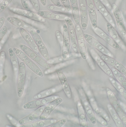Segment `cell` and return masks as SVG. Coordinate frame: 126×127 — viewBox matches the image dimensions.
<instances>
[{
  "mask_svg": "<svg viewBox=\"0 0 126 127\" xmlns=\"http://www.w3.org/2000/svg\"><path fill=\"white\" fill-rule=\"evenodd\" d=\"M13 50L17 56L33 72L41 77L44 76V73L40 68L23 51L16 48H14Z\"/></svg>",
  "mask_w": 126,
  "mask_h": 127,
  "instance_id": "1",
  "label": "cell"
},
{
  "mask_svg": "<svg viewBox=\"0 0 126 127\" xmlns=\"http://www.w3.org/2000/svg\"><path fill=\"white\" fill-rule=\"evenodd\" d=\"M106 91L108 99L111 105L118 114L124 124L126 126V115L120 102L118 100L115 95L110 89L107 88Z\"/></svg>",
  "mask_w": 126,
  "mask_h": 127,
  "instance_id": "2",
  "label": "cell"
},
{
  "mask_svg": "<svg viewBox=\"0 0 126 127\" xmlns=\"http://www.w3.org/2000/svg\"><path fill=\"white\" fill-rule=\"evenodd\" d=\"M78 91L81 102L86 111L89 120L93 124H95L96 119L95 115L85 91L82 88H80L79 89Z\"/></svg>",
  "mask_w": 126,
  "mask_h": 127,
  "instance_id": "3",
  "label": "cell"
},
{
  "mask_svg": "<svg viewBox=\"0 0 126 127\" xmlns=\"http://www.w3.org/2000/svg\"><path fill=\"white\" fill-rule=\"evenodd\" d=\"M20 47L22 51L32 60L37 63L39 65L46 69H50L51 66L45 60L37 55L35 51L26 46L23 44L20 45Z\"/></svg>",
  "mask_w": 126,
  "mask_h": 127,
  "instance_id": "4",
  "label": "cell"
},
{
  "mask_svg": "<svg viewBox=\"0 0 126 127\" xmlns=\"http://www.w3.org/2000/svg\"><path fill=\"white\" fill-rule=\"evenodd\" d=\"M63 42L62 45V57L66 60L76 57L74 54L69 55L71 41L68 27L66 24L63 26Z\"/></svg>",
  "mask_w": 126,
  "mask_h": 127,
  "instance_id": "5",
  "label": "cell"
},
{
  "mask_svg": "<svg viewBox=\"0 0 126 127\" xmlns=\"http://www.w3.org/2000/svg\"><path fill=\"white\" fill-rule=\"evenodd\" d=\"M29 31L30 34L38 49L39 52L46 61H48L50 59L48 51L41 37L37 32L33 28H30Z\"/></svg>",
  "mask_w": 126,
  "mask_h": 127,
  "instance_id": "6",
  "label": "cell"
},
{
  "mask_svg": "<svg viewBox=\"0 0 126 127\" xmlns=\"http://www.w3.org/2000/svg\"><path fill=\"white\" fill-rule=\"evenodd\" d=\"M75 29L77 45L80 54L83 59H86L88 58V53L82 29L80 25H77Z\"/></svg>",
  "mask_w": 126,
  "mask_h": 127,
  "instance_id": "7",
  "label": "cell"
},
{
  "mask_svg": "<svg viewBox=\"0 0 126 127\" xmlns=\"http://www.w3.org/2000/svg\"><path fill=\"white\" fill-rule=\"evenodd\" d=\"M85 40L93 47L102 53L104 55L113 58L114 57L112 53L108 50L105 46H104L98 40L91 35L88 34H84Z\"/></svg>",
  "mask_w": 126,
  "mask_h": 127,
  "instance_id": "8",
  "label": "cell"
},
{
  "mask_svg": "<svg viewBox=\"0 0 126 127\" xmlns=\"http://www.w3.org/2000/svg\"><path fill=\"white\" fill-rule=\"evenodd\" d=\"M58 98H59V95H55L37 99L36 100L31 101L26 104L23 106V108L26 109H35L49 103L53 100Z\"/></svg>",
  "mask_w": 126,
  "mask_h": 127,
  "instance_id": "9",
  "label": "cell"
},
{
  "mask_svg": "<svg viewBox=\"0 0 126 127\" xmlns=\"http://www.w3.org/2000/svg\"><path fill=\"white\" fill-rule=\"evenodd\" d=\"M112 7L118 30L121 36L123 37H125L126 36V27L121 12L115 4H112Z\"/></svg>",
  "mask_w": 126,
  "mask_h": 127,
  "instance_id": "10",
  "label": "cell"
},
{
  "mask_svg": "<svg viewBox=\"0 0 126 127\" xmlns=\"http://www.w3.org/2000/svg\"><path fill=\"white\" fill-rule=\"evenodd\" d=\"M89 52L91 57L102 70L108 76L110 77H114V75L111 70L108 66L106 63L100 57L97 52L93 49L90 48L89 49Z\"/></svg>",
  "mask_w": 126,
  "mask_h": 127,
  "instance_id": "11",
  "label": "cell"
},
{
  "mask_svg": "<svg viewBox=\"0 0 126 127\" xmlns=\"http://www.w3.org/2000/svg\"><path fill=\"white\" fill-rule=\"evenodd\" d=\"M66 22L68 27L69 37H70L71 45L72 49L75 52H77L78 50V45L77 43L76 33V29L74 25L70 18L68 17L65 19Z\"/></svg>",
  "mask_w": 126,
  "mask_h": 127,
  "instance_id": "12",
  "label": "cell"
},
{
  "mask_svg": "<svg viewBox=\"0 0 126 127\" xmlns=\"http://www.w3.org/2000/svg\"><path fill=\"white\" fill-rule=\"evenodd\" d=\"M79 10L81 28L83 30H86L88 23V14L86 0H79Z\"/></svg>",
  "mask_w": 126,
  "mask_h": 127,
  "instance_id": "13",
  "label": "cell"
},
{
  "mask_svg": "<svg viewBox=\"0 0 126 127\" xmlns=\"http://www.w3.org/2000/svg\"><path fill=\"white\" fill-rule=\"evenodd\" d=\"M26 75V64L24 62H20L19 65L18 80V95L19 97L21 96L23 93Z\"/></svg>",
  "mask_w": 126,
  "mask_h": 127,
  "instance_id": "14",
  "label": "cell"
},
{
  "mask_svg": "<svg viewBox=\"0 0 126 127\" xmlns=\"http://www.w3.org/2000/svg\"><path fill=\"white\" fill-rule=\"evenodd\" d=\"M9 9L10 11L14 13L25 16L36 21L41 22H45L46 21L45 19L41 17L37 13L29 11L27 10L14 7H11Z\"/></svg>",
  "mask_w": 126,
  "mask_h": 127,
  "instance_id": "15",
  "label": "cell"
},
{
  "mask_svg": "<svg viewBox=\"0 0 126 127\" xmlns=\"http://www.w3.org/2000/svg\"><path fill=\"white\" fill-rule=\"evenodd\" d=\"M95 6L98 11L103 15V16L107 21L108 23L115 28L116 25L114 21L111 14L107 9L104 5L101 2L100 0H93Z\"/></svg>",
  "mask_w": 126,
  "mask_h": 127,
  "instance_id": "16",
  "label": "cell"
},
{
  "mask_svg": "<svg viewBox=\"0 0 126 127\" xmlns=\"http://www.w3.org/2000/svg\"><path fill=\"white\" fill-rule=\"evenodd\" d=\"M56 72L65 94L69 99H71L72 96L71 90L69 85L66 76L61 70H57Z\"/></svg>",
  "mask_w": 126,
  "mask_h": 127,
  "instance_id": "17",
  "label": "cell"
},
{
  "mask_svg": "<svg viewBox=\"0 0 126 127\" xmlns=\"http://www.w3.org/2000/svg\"><path fill=\"white\" fill-rule=\"evenodd\" d=\"M101 58L106 64L111 66L126 76V68L121 63L111 57L106 55H103Z\"/></svg>",
  "mask_w": 126,
  "mask_h": 127,
  "instance_id": "18",
  "label": "cell"
},
{
  "mask_svg": "<svg viewBox=\"0 0 126 127\" xmlns=\"http://www.w3.org/2000/svg\"><path fill=\"white\" fill-rule=\"evenodd\" d=\"M88 7V14L93 29L98 27V19L93 0H86Z\"/></svg>",
  "mask_w": 126,
  "mask_h": 127,
  "instance_id": "19",
  "label": "cell"
},
{
  "mask_svg": "<svg viewBox=\"0 0 126 127\" xmlns=\"http://www.w3.org/2000/svg\"><path fill=\"white\" fill-rule=\"evenodd\" d=\"M62 101V99L59 97L49 103V104L45 107L44 111L39 116V120H44L47 118L55 108L57 107V106L61 103Z\"/></svg>",
  "mask_w": 126,
  "mask_h": 127,
  "instance_id": "20",
  "label": "cell"
},
{
  "mask_svg": "<svg viewBox=\"0 0 126 127\" xmlns=\"http://www.w3.org/2000/svg\"><path fill=\"white\" fill-rule=\"evenodd\" d=\"M94 32L98 36L102 38L107 43L109 46L115 49L120 48V46L111 37L107 34L104 32L100 28H97L93 29Z\"/></svg>",
  "mask_w": 126,
  "mask_h": 127,
  "instance_id": "21",
  "label": "cell"
},
{
  "mask_svg": "<svg viewBox=\"0 0 126 127\" xmlns=\"http://www.w3.org/2000/svg\"><path fill=\"white\" fill-rule=\"evenodd\" d=\"M46 107V104L39 107L28 116L20 120L19 121V124L21 125H23L33 122L34 120L40 116Z\"/></svg>",
  "mask_w": 126,
  "mask_h": 127,
  "instance_id": "22",
  "label": "cell"
},
{
  "mask_svg": "<svg viewBox=\"0 0 126 127\" xmlns=\"http://www.w3.org/2000/svg\"><path fill=\"white\" fill-rule=\"evenodd\" d=\"M37 13L39 15L45 19L57 21H65L66 19L68 17L67 15L63 14L54 13L49 11H39L37 12Z\"/></svg>",
  "mask_w": 126,
  "mask_h": 127,
  "instance_id": "23",
  "label": "cell"
},
{
  "mask_svg": "<svg viewBox=\"0 0 126 127\" xmlns=\"http://www.w3.org/2000/svg\"><path fill=\"white\" fill-rule=\"evenodd\" d=\"M19 32L22 37L32 50L35 51L36 53H39L38 49L31 34H30L25 29L21 28H19Z\"/></svg>",
  "mask_w": 126,
  "mask_h": 127,
  "instance_id": "24",
  "label": "cell"
},
{
  "mask_svg": "<svg viewBox=\"0 0 126 127\" xmlns=\"http://www.w3.org/2000/svg\"><path fill=\"white\" fill-rule=\"evenodd\" d=\"M57 122L56 119H47L40 120L39 121L31 122L26 124L22 125L21 127H48L52 125Z\"/></svg>",
  "mask_w": 126,
  "mask_h": 127,
  "instance_id": "25",
  "label": "cell"
},
{
  "mask_svg": "<svg viewBox=\"0 0 126 127\" xmlns=\"http://www.w3.org/2000/svg\"><path fill=\"white\" fill-rule=\"evenodd\" d=\"M62 89V86L61 85H59L55 87L51 88L49 89H47L41 92H39L34 96V99H37L44 98V97L51 96L53 94L61 91Z\"/></svg>",
  "mask_w": 126,
  "mask_h": 127,
  "instance_id": "26",
  "label": "cell"
},
{
  "mask_svg": "<svg viewBox=\"0 0 126 127\" xmlns=\"http://www.w3.org/2000/svg\"><path fill=\"white\" fill-rule=\"evenodd\" d=\"M107 28L109 33L111 35L112 38L120 46V45L122 46L123 49H126L125 45L114 27L109 23H108L107 24Z\"/></svg>",
  "mask_w": 126,
  "mask_h": 127,
  "instance_id": "27",
  "label": "cell"
},
{
  "mask_svg": "<svg viewBox=\"0 0 126 127\" xmlns=\"http://www.w3.org/2000/svg\"><path fill=\"white\" fill-rule=\"evenodd\" d=\"M77 107L80 126L83 127H88L85 110L82 102L78 101Z\"/></svg>",
  "mask_w": 126,
  "mask_h": 127,
  "instance_id": "28",
  "label": "cell"
},
{
  "mask_svg": "<svg viewBox=\"0 0 126 127\" xmlns=\"http://www.w3.org/2000/svg\"><path fill=\"white\" fill-rule=\"evenodd\" d=\"M73 18L77 25L80 23L79 10L77 0H70Z\"/></svg>",
  "mask_w": 126,
  "mask_h": 127,
  "instance_id": "29",
  "label": "cell"
},
{
  "mask_svg": "<svg viewBox=\"0 0 126 127\" xmlns=\"http://www.w3.org/2000/svg\"><path fill=\"white\" fill-rule=\"evenodd\" d=\"M83 86L85 87V89H84L88 96V98L89 100L90 104L93 108V110L95 111L96 114H99L100 112V108L98 106L97 103L93 95L92 94L91 91L90 90L89 88L86 85H83Z\"/></svg>",
  "mask_w": 126,
  "mask_h": 127,
  "instance_id": "30",
  "label": "cell"
},
{
  "mask_svg": "<svg viewBox=\"0 0 126 127\" xmlns=\"http://www.w3.org/2000/svg\"><path fill=\"white\" fill-rule=\"evenodd\" d=\"M107 108L108 110L115 123L116 126L118 127H124V125L122 122L118 114L115 111V110L113 108V107L110 104H107Z\"/></svg>",
  "mask_w": 126,
  "mask_h": 127,
  "instance_id": "31",
  "label": "cell"
},
{
  "mask_svg": "<svg viewBox=\"0 0 126 127\" xmlns=\"http://www.w3.org/2000/svg\"><path fill=\"white\" fill-rule=\"evenodd\" d=\"M7 20L10 24L18 28L24 29L25 30L30 28V26L29 25L27 24L21 19L17 18L10 16L7 18Z\"/></svg>",
  "mask_w": 126,
  "mask_h": 127,
  "instance_id": "32",
  "label": "cell"
},
{
  "mask_svg": "<svg viewBox=\"0 0 126 127\" xmlns=\"http://www.w3.org/2000/svg\"><path fill=\"white\" fill-rule=\"evenodd\" d=\"M109 79L110 82L111 83L112 86H114V88L120 93V94L121 95V96L126 100V89L113 77H110Z\"/></svg>",
  "mask_w": 126,
  "mask_h": 127,
  "instance_id": "33",
  "label": "cell"
},
{
  "mask_svg": "<svg viewBox=\"0 0 126 127\" xmlns=\"http://www.w3.org/2000/svg\"><path fill=\"white\" fill-rule=\"evenodd\" d=\"M111 70L114 77L126 90V79L124 76V75L114 67L112 68Z\"/></svg>",
  "mask_w": 126,
  "mask_h": 127,
  "instance_id": "34",
  "label": "cell"
},
{
  "mask_svg": "<svg viewBox=\"0 0 126 127\" xmlns=\"http://www.w3.org/2000/svg\"><path fill=\"white\" fill-rule=\"evenodd\" d=\"M9 55L11 60V62L12 64L13 69L15 71L17 72L19 70V65L18 56L16 55L15 53L14 52L13 49L10 48L9 50Z\"/></svg>",
  "mask_w": 126,
  "mask_h": 127,
  "instance_id": "35",
  "label": "cell"
},
{
  "mask_svg": "<svg viewBox=\"0 0 126 127\" xmlns=\"http://www.w3.org/2000/svg\"><path fill=\"white\" fill-rule=\"evenodd\" d=\"M49 10L59 12L66 13L68 12L64 6H58L55 5H50L47 6Z\"/></svg>",
  "mask_w": 126,
  "mask_h": 127,
  "instance_id": "36",
  "label": "cell"
},
{
  "mask_svg": "<svg viewBox=\"0 0 126 127\" xmlns=\"http://www.w3.org/2000/svg\"><path fill=\"white\" fill-rule=\"evenodd\" d=\"M72 61H69L66 62H64L63 63L59 64L58 65H56L55 67H53V68L51 67L50 69H47L45 73H46V74H48V73H50L52 72L54 70L56 71L57 70L59 69V68H61V67H63L65 66L66 65H68L69 64H71L72 63Z\"/></svg>",
  "mask_w": 126,
  "mask_h": 127,
  "instance_id": "37",
  "label": "cell"
},
{
  "mask_svg": "<svg viewBox=\"0 0 126 127\" xmlns=\"http://www.w3.org/2000/svg\"><path fill=\"white\" fill-rule=\"evenodd\" d=\"M66 60V59H63L62 56H61L49 59L48 61H47V62L49 64H54L61 63L62 62Z\"/></svg>",
  "mask_w": 126,
  "mask_h": 127,
  "instance_id": "38",
  "label": "cell"
},
{
  "mask_svg": "<svg viewBox=\"0 0 126 127\" xmlns=\"http://www.w3.org/2000/svg\"><path fill=\"white\" fill-rule=\"evenodd\" d=\"M13 0H3L0 4V14L5 10Z\"/></svg>",
  "mask_w": 126,
  "mask_h": 127,
  "instance_id": "39",
  "label": "cell"
},
{
  "mask_svg": "<svg viewBox=\"0 0 126 127\" xmlns=\"http://www.w3.org/2000/svg\"><path fill=\"white\" fill-rule=\"evenodd\" d=\"M95 116L96 120H97L104 127H107L108 126V122L106 121L102 116L98 115H96Z\"/></svg>",
  "mask_w": 126,
  "mask_h": 127,
  "instance_id": "40",
  "label": "cell"
},
{
  "mask_svg": "<svg viewBox=\"0 0 126 127\" xmlns=\"http://www.w3.org/2000/svg\"><path fill=\"white\" fill-rule=\"evenodd\" d=\"M63 6L67 9L68 12L72 11L71 7L69 0H60Z\"/></svg>",
  "mask_w": 126,
  "mask_h": 127,
  "instance_id": "41",
  "label": "cell"
},
{
  "mask_svg": "<svg viewBox=\"0 0 126 127\" xmlns=\"http://www.w3.org/2000/svg\"><path fill=\"white\" fill-rule=\"evenodd\" d=\"M66 122V120L65 119H61L58 121L56 122L50 127H61Z\"/></svg>",
  "mask_w": 126,
  "mask_h": 127,
  "instance_id": "42",
  "label": "cell"
},
{
  "mask_svg": "<svg viewBox=\"0 0 126 127\" xmlns=\"http://www.w3.org/2000/svg\"><path fill=\"white\" fill-rule=\"evenodd\" d=\"M56 36L60 45L62 46L63 42V35L59 31H56L55 32Z\"/></svg>",
  "mask_w": 126,
  "mask_h": 127,
  "instance_id": "43",
  "label": "cell"
},
{
  "mask_svg": "<svg viewBox=\"0 0 126 127\" xmlns=\"http://www.w3.org/2000/svg\"><path fill=\"white\" fill-rule=\"evenodd\" d=\"M99 114H100V115L107 122H109L110 121V118L108 114L107 113L106 111H104L103 109L100 108V112Z\"/></svg>",
  "mask_w": 126,
  "mask_h": 127,
  "instance_id": "44",
  "label": "cell"
},
{
  "mask_svg": "<svg viewBox=\"0 0 126 127\" xmlns=\"http://www.w3.org/2000/svg\"><path fill=\"white\" fill-rule=\"evenodd\" d=\"M7 31V26H4L1 28L0 30V41L2 40L3 37L6 33Z\"/></svg>",
  "mask_w": 126,
  "mask_h": 127,
  "instance_id": "45",
  "label": "cell"
},
{
  "mask_svg": "<svg viewBox=\"0 0 126 127\" xmlns=\"http://www.w3.org/2000/svg\"><path fill=\"white\" fill-rule=\"evenodd\" d=\"M36 10L39 11L40 10V6L38 0H30Z\"/></svg>",
  "mask_w": 126,
  "mask_h": 127,
  "instance_id": "46",
  "label": "cell"
},
{
  "mask_svg": "<svg viewBox=\"0 0 126 127\" xmlns=\"http://www.w3.org/2000/svg\"><path fill=\"white\" fill-rule=\"evenodd\" d=\"M100 0L105 6L107 7L108 9H109V10L110 11L112 10V5H111V4L108 0Z\"/></svg>",
  "mask_w": 126,
  "mask_h": 127,
  "instance_id": "47",
  "label": "cell"
},
{
  "mask_svg": "<svg viewBox=\"0 0 126 127\" xmlns=\"http://www.w3.org/2000/svg\"><path fill=\"white\" fill-rule=\"evenodd\" d=\"M20 1L24 8L28 10L29 8V0H20Z\"/></svg>",
  "mask_w": 126,
  "mask_h": 127,
  "instance_id": "48",
  "label": "cell"
},
{
  "mask_svg": "<svg viewBox=\"0 0 126 127\" xmlns=\"http://www.w3.org/2000/svg\"><path fill=\"white\" fill-rule=\"evenodd\" d=\"M50 0L54 5L58 6H61V4L59 0Z\"/></svg>",
  "mask_w": 126,
  "mask_h": 127,
  "instance_id": "49",
  "label": "cell"
},
{
  "mask_svg": "<svg viewBox=\"0 0 126 127\" xmlns=\"http://www.w3.org/2000/svg\"><path fill=\"white\" fill-rule=\"evenodd\" d=\"M5 21V18L4 17H1L0 18V30L2 28Z\"/></svg>",
  "mask_w": 126,
  "mask_h": 127,
  "instance_id": "50",
  "label": "cell"
},
{
  "mask_svg": "<svg viewBox=\"0 0 126 127\" xmlns=\"http://www.w3.org/2000/svg\"><path fill=\"white\" fill-rule=\"evenodd\" d=\"M120 103L121 105L122 106V108H123V109L124 111V112L126 114V105L124 103H123V102H120Z\"/></svg>",
  "mask_w": 126,
  "mask_h": 127,
  "instance_id": "51",
  "label": "cell"
},
{
  "mask_svg": "<svg viewBox=\"0 0 126 127\" xmlns=\"http://www.w3.org/2000/svg\"><path fill=\"white\" fill-rule=\"evenodd\" d=\"M40 1L42 5L44 6H46L47 4V0H40Z\"/></svg>",
  "mask_w": 126,
  "mask_h": 127,
  "instance_id": "52",
  "label": "cell"
},
{
  "mask_svg": "<svg viewBox=\"0 0 126 127\" xmlns=\"http://www.w3.org/2000/svg\"><path fill=\"white\" fill-rule=\"evenodd\" d=\"M0 56H1V50H0Z\"/></svg>",
  "mask_w": 126,
  "mask_h": 127,
  "instance_id": "53",
  "label": "cell"
}]
</instances>
